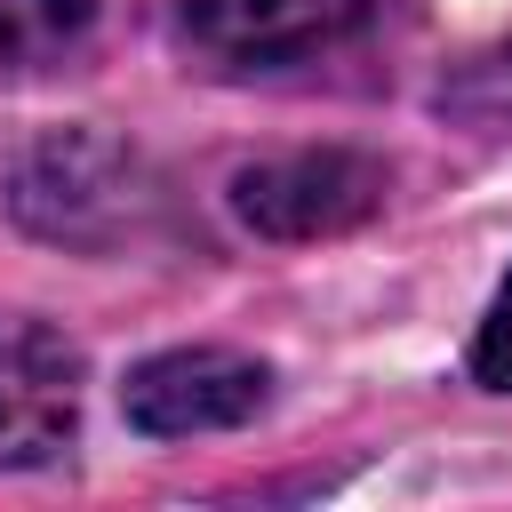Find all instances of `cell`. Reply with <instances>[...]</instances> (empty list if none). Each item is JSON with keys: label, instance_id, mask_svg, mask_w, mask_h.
I'll return each instance as SVG.
<instances>
[{"label": "cell", "instance_id": "2", "mask_svg": "<svg viewBox=\"0 0 512 512\" xmlns=\"http://www.w3.org/2000/svg\"><path fill=\"white\" fill-rule=\"evenodd\" d=\"M384 0H168L176 48L216 80L296 72L376 24Z\"/></svg>", "mask_w": 512, "mask_h": 512}, {"label": "cell", "instance_id": "7", "mask_svg": "<svg viewBox=\"0 0 512 512\" xmlns=\"http://www.w3.org/2000/svg\"><path fill=\"white\" fill-rule=\"evenodd\" d=\"M440 112H448L456 128H472V136H512V40L464 56V64L440 80Z\"/></svg>", "mask_w": 512, "mask_h": 512}, {"label": "cell", "instance_id": "3", "mask_svg": "<svg viewBox=\"0 0 512 512\" xmlns=\"http://www.w3.org/2000/svg\"><path fill=\"white\" fill-rule=\"evenodd\" d=\"M224 200L256 240H336L392 200V168L352 144H312V152H272L232 168Z\"/></svg>", "mask_w": 512, "mask_h": 512}, {"label": "cell", "instance_id": "5", "mask_svg": "<svg viewBox=\"0 0 512 512\" xmlns=\"http://www.w3.org/2000/svg\"><path fill=\"white\" fill-rule=\"evenodd\" d=\"M88 360L64 328L32 312H0V472L56 464L80 432Z\"/></svg>", "mask_w": 512, "mask_h": 512}, {"label": "cell", "instance_id": "8", "mask_svg": "<svg viewBox=\"0 0 512 512\" xmlns=\"http://www.w3.org/2000/svg\"><path fill=\"white\" fill-rule=\"evenodd\" d=\"M464 368H472V384H488V392H512V272L496 280V296H488V312H480V328H472V352H464Z\"/></svg>", "mask_w": 512, "mask_h": 512}, {"label": "cell", "instance_id": "4", "mask_svg": "<svg viewBox=\"0 0 512 512\" xmlns=\"http://www.w3.org/2000/svg\"><path fill=\"white\" fill-rule=\"evenodd\" d=\"M272 408V360L240 344H176L128 368L120 416L144 440H200V432H240Z\"/></svg>", "mask_w": 512, "mask_h": 512}, {"label": "cell", "instance_id": "6", "mask_svg": "<svg viewBox=\"0 0 512 512\" xmlns=\"http://www.w3.org/2000/svg\"><path fill=\"white\" fill-rule=\"evenodd\" d=\"M96 8H104V0H0V88L64 64V56L88 40Z\"/></svg>", "mask_w": 512, "mask_h": 512}, {"label": "cell", "instance_id": "1", "mask_svg": "<svg viewBox=\"0 0 512 512\" xmlns=\"http://www.w3.org/2000/svg\"><path fill=\"white\" fill-rule=\"evenodd\" d=\"M8 216L32 240L80 248V256H120L160 232L168 200L136 144H120L104 128H48L8 160Z\"/></svg>", "mask_w": 512, "mask_h": 512}]
</instances>
